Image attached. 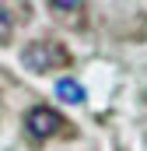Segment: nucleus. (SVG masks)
<instances>
[{
	"label": "nucleus",
	"mask_w": 147,
	"mask_h": 151,
	"mask_svg": "<svg viewBox=\"0 0 147 151\" xmlns=\"http://www.w3.org/2000/svg\"><path fill=\"white\" fill-rule=\"evenodd\" d=\"M21 63L28 70H35V74H46V70H56V67L70 63V53L53 39H35V42H28L21 49Z\"/></svg>",
	"instance_id": "f257e3e1"
},
{
	"label": "nucleus",
	"mask_w": 147,
	"mask_h": 151,
	"mask_svg": "<svg viewBox=\"0 0 147 151\" xmlns=\"http://www.w3.org/2000/svg\"><path fill=\"white\" fill-rule=\"evenodd\" d=\"M25 127H28V134H32V137L46 141V137H56V134L67 127V119L56 113L53 106H32V109L25 113Z\"/></svg>",
	"instance_id": "f03ea898"
},
{
	"label": "nucleus",
	"mask_w": 147,
	"mask_h": 151,
	"mask_svg": "<svg viewBox=\"0 0 147 151\" xmlns=\"http://www.w3.org/2000/svg\"><path fill=\"white\" fill-rule=\"evenodd\" d=\"M56 95H60L63 102H70V106H81V102H84V84L74 81V77H60V81H56Z\"/></svg>",
	"instance_id": "7ed1b4c3"
},
{
	"label": "nucleus",
	"mask_w": 147,
	"mask_h": 151,
	"mask_svg": "<svg viewBox=\"0 0 147 151\" xmlns=\"http://www.w3.org/2000/svg\"><path fill=\"white\" fill-rule=\"evenodd\" d=\"M11 32H14V14L7 7H0V46L11 42Z\"/></svg>",
	"instance_id": "20e7f679"
},
{
	"label": "nucleus",
	"mask_w": 147,
	"mask_h": 151,
	"mask_svg": "<svg viewBox=\"0 0 147 151\" xmlns=\"http://www.w3.org/2000/svg\"><path fill=\"white\" fill-rule=\"evenodd\" d=\"M49 7H53V11H81V4H77V0H53Z\"/></svg>",
	"instance_id": "39448f33"
}]
</instances>
